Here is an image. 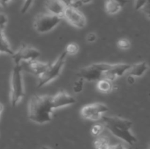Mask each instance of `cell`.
I'll use <instances>...</instances> for the list:
<instances>
[{"label":"cell","instance_id":"e0dca14e","mask_svg":"<svg viewBox=\"0 0 150 149\" xmlns=\"http://www.w3.org/2000/svg\"><path fill=\"white\" fill-rule=\"evenodd\" d=\"M122 7V6L117 0H106L105 1V11L109 15L117 14Z\"/></svg>","mask_w":150,"mask_h":149},{"label":"cell","instance_id":"5bb4252c","mask_svg":"<svg viewBox=\"0 0 150 149\" xmlns=\"http://www.w3.org/2000/svg\"><path fill=\"white\" fill-rule=\"evenodd\" d=\"M148 70V64L145 61L136 63V64H130V67L127 72L130 75L134 77H140L145 74Z\"/></svg>","mask_w":150,"mask_h":149},{"label":"cell","instance_id":"52a82bcc","mask_svg":"<svg viewBox=\"0 0 150 149\" xmlns=\"http://www.w3.org/2000/svg\"><path fill=\"white\" fill-rule=\"evenodd\" d=\"M40 56L39 50L28 45H22L11 56L15 65H19L23 62L35 61Z\"/></svg>","mask_w":150,"mask_h":149},{"label":"cell","instance_id":"ba28073f","mask_svg":"<svg viewBox=\"0 0 150 149\" xmlns=\"http://www.w3.org/2000/svg\"><path fill=\"white\" fill-rule=\"evenodd\" d=\"M108 110V107L102 102H94L85 105L81 110V115L84 119L97 121Z\"/></svg>","mask_w":150,"mask_h":149},{"label":"cell","instance_id":"f1b7e54d","mask_svg":"<svg viewBox=\"0 0 150 149\" xmlns=\"http://www.w3.org/2000/svg\"><path fill=\"white\" fill-rule=\"evenodd\" d=\"M10 1H11V0H0V7H5Z\"/></svg>","mask_w":150,"mask_h":149},{"label":"cell","instance_id":"9c48e42d","mask_svg":"<svg viewBox=\"0 0 150 149\" xmlns=\"http://www.w3.org/2000/svg\"><path fill=\"white\" fill-rule=\"evenodd\" d=\"M63 18L77 29H83L86 25V18L84 15L77 8L70 6L67 7L63 14Z\"/></svg>","mask_w":150,"mask_h":149},{"label":"cell","instance_id":"3957f363","mask_svg":"<svg viewBox=\"0 0 150 149\" xmlns=\"http://www.w3.org/2000/svg\"><path fill=\"white\" fill-rule=\"evenodd\" d=\"M22 70L20 65H14L10 77V100L11 105L16 107L24 96V85H23Z\"/></svg>","mask_w":150,"mask_h":149},{"label":"cell","instance_id":"d6986e66","mask_svg":"<svg viewBox=\"0 0 150 149\" xmlns=\"http://www.w3.org/2000/svg\"><path fill=\"white\" fill-rule=\"evenodd\" d=\"M79 49H80L79 45L76 42H70V43L67 45L65 50H64V52L66 53L67 55L73 56L76 55L79 51Z\"/></svg>","mask_w":150,"mask_h":149},{"label":"cell","instance_id":"4316f807","mask_svg":"<svg viewBox=\"0 0 150 149\" xmlns=\"http://www.w3.org/2000/svg\"><path fill=\"white\" fill-rule=\"evenodd\" d=\"M108 149H131V148L130 147H126V146L123 145L122 144H116V145H110L108 147Z\"/></svg>","mask_w":150,"mask_h":149},{"label":"cell","instance_id":"d6a6232c","mask_svg":"<svg viewBox=\"0 0 150 149\" xmlns=\"http://www.w3.org/2000/svg\"><path fill=\"white\" fill-rule=\"evenodd\" d=\"M3 110H4V106L1 103H0V115H1V112H3Z\"/></svg>","mask_w":150,"mask_h":149},{"label":"cell","instance_id":"cb8c5ba5","mask_svg":"<svg viewBox=\"0 0 150 149\" xmlns=\"http://www.w3.org/2000/svg\"><path fill=\"white\" fill-rule=\"evenodd\" d=\"M32 2H33V0H24L23 6H22L21 9V13L22 14H25L29 10V8L32 6Z\"/></svg>","mask_w":150,"mask_h":149},{"label":"cell","instance_id":"d4e9b609","mask_svg":"<svg viewBox=\"0 0 150 149\" xmlns=\"http://www.w3.org/2000/svg\"><path fill=\"white\" fill-rule=\"evenodd\" d=\"M7 23V18L4 13H0V27L5 29Z\"/></svg>","mask_w":150,"mask_h":149},{"label":"cell","instance_id":"1f68e13d","mask_svg":"<svg viewBox=\"0 0 150 149\" xmlns=\"http://www.w3.org/2000/svg\"><path fill=\"white\" fill-rule=\"evenodd\" d=\"M117 1H118V2L120 3L122 6V7H124L125 4H127V3L129 1L128 0H117Z\"/></svg>","mask_w":150,"mask_h":149},{"label":"cell","instance_id":"2e32d148","mask_svg":"<svg viewBox=\"0 0 150 149\" xmlns=\"http://www.w3.org/2000/svg\"><path fill=\"white\" fill-rule=\"evenodd\" d=\"M97 88L98 90L102 93H110L114 89V85H113V81L108 80V79L103 78L100 79L98 81L97 83Z\"/></svg>","mask_w":150,"mask_h":149},{"label":"cell","instance_id":"6da1fadb","mask_svg":"<svg viewBox=\"0 0 150 149\" xmlns=\"http://www.w3.org/2000/svg\"><path fill=\"white\" fill-rule=\"evenodd\" d=\"M54 111L51 96L35 94L29 99L28 118L32 122L38 124L50 122L52 120Z\"/></svg>","mask_w":150,"mask_h":149},{"label":"cell","instance_id":"8992f818","mask_svg":"<svg viewBox=\"0 0 150 149\" xmlns=\"http://www.w3.org/2000/svg\"><path fill=\"white\" fill-rule=\"evenodd\" d=\"M63 18L54 15L50 13H40L34 20L33 26L35 31L39 34H46L57 27Z\"/></svg>","mask_w":150,"mask_h":149},{"label":"cell","instance_id":"ac0fdd59","mask_svg":"<svg viewBox=\"0 0 150 149\" xmlns=\"http://www.w3.org/2000/svg\"><path fill=\"white\" fill-rule=\"evenodd\" d=\"M110 145L109 139L105 136H98L94 141L95 149H108Z\"/></svg>","mask_w":150,"mask_h":149},{"label":"cell","instance_id":"4dcf8cb0","mask_svg":"<svg viewBox=\"0 0 150 149\" xmlns=\"http://www.w3.org/2000/svg\"><path fill=\"white\" fill-rule=\"evenodd\" d=\"M79 2L81 3V5H83V4H89V3H91L92 1V0H79Z\"/></svg>","mask_w":150,"mask_h":149},{"label":"cell","instance_id":"4fadbf2b","mask_svg":"<svg viewBox=\"0 0 150 149\" xmlns=\"http://www.w3.org/2000/svg\"><path fill=\"white\" fill-rule=\"evenodd\" d=\"M45 7L50 14L63 18V14L66 7L59 0H46L45 2Z\"/></svg>","mask_w":150,"mask_h":149},{"label":"cell","instance_id":"f546056e","mask_svg":"<svg viewBox=\"0 0 150 149\" xmlns=\"http://www.w3.org/2000/svg\"><path fill=\"white\" fill-rule=\"evenodd\" d=\"M135 78H136V77H133V76L129 74V76L127 77V82H128L130 84H133V83H135Z\"/></svg>","mask_w":150,"mask_h":149},{"label":"cell","instance_id":"484cf974","mask_svg":"<svg viewBox=\"0 0 150 149\" xmlns=\"http://www.w3.org/2000/svg\"><path fill=\"white\" fill-rule=\"evenodd\" d=\"M97 38H98L97 34L95 33H94V32H90V33L88 34L86 37V41H87L88 42H91V43L95 42V41L97 40Z\"/></svg>","mask_w":150,"mask_h":149},{"label":"cell","instance_id":"7c38bea8","mask_svg":"<svg viewBox=\"0 0 150 149\" xmlns=\"http://www.w3.org/2000/svg\"><path fill=\"white\" fill-rule=\"evenodd\" d=\"M130 67V64L127 63H117V64H111V67L108 71H106L104 74L103 78L108 80H115L117 77H121L123 74L127 72Z\"/></svg>","mask_w":150,"mask_h":149},{"label":"cell","instance_id":"ffe728a7","mask_svg":"<svg viewBox=\"0 0 150 149\" xmlns=\"http://www.w3.org/2000/svg\"><path fill=\"white\" fill-rule=\"evenodd\" d=\"M84 83H85V80H83V79L81 78V77H79V79L76 80V81L74 82V83H73V91H74V93H81L83 89Z\"/></svg>","mask_w":150,"mask_h":149},{"label":"cell","instance_id":"8fae6325","mask_svg":"<svg viewBox=\"0 0 150 149\" xmlns=\"http://www.w3.org/2000/svg\"><path fill=\"white\" fill-rule=\"evenodd\" d=\"M48 64H49L48 63L41 62V61H38V60H35V61H29V62H23L19 65L22 71H26L34 75L40 77L45 71Z\"/></svg>","mask_w":150,"mask_h":149},{"label":"cell","instance_id":"83f0119b","mask_svg":"<svg viewBox=\"0 0 150 149\" xmlns=\"http://www.w3.org/2000/svg\"><path fill=\"white\" fill-rule=\"evenodd\" d=\"M59 1H61V2L66 7H70V6H71L72 4H73L74 0H59Z\"/></svg>","mask_w":150,"mask_h":149},{"label":"cell","instance_id":"30bf717a","mask_svg":"<svg viewBox=\"0 0 150 149\" xmlns=\"http://www.w3.org/2000/svg\"><path fill=\"white\" fill-rule=\"evenodd\" d=\"M76 102V99L64 91H59L55 95L51 96V103L54 110L69 106L74 104Z\"/></svg>","mask_w":150,"mask_h":149},{"label":"cell","instance_id":"836d02e7","mask_svg":"<svg viewBox=\"0 0 150 149\" xmlns=\"http://www.w3.org/2000/svg\"><path fill=\"white\" fill-rule=\"evenodd\" d=\"M41 149H52V148L50 147H48V146H42Z\"/></svg>","mask_w":150,"mask_h":149},{"label":"cell","instance_id":"7a4b0ae2","mask_svg":"<svg viewBox=\"0 0 150 149\" xmlns=\"http://www.w3.org/2000/svg\"><path fill=\"white\" fill-rule=\"evenodd\" d=\"M104 127L114 137L122 140L130 145L137 143L138 140L131 131L133 122L117 115H103L101 117Z\"/></svg>","mask_w":150,"mask_h":149},{"label":"cell","instance_id":"603a6c76","mask_svg":"<svg viewBox=\"0 0 150 149\" xmlns=\"http://www.w3.org/2000/svg\"><path fill=\"white\" fill-rule=\"evenodd\" d=\"M117 46L122 50H127L130 47V42L127 39L122 38L117 41Z\"/></svg>","mask_w":150,"mask_h":149},{"label":"cell","instance_id":"5b68a950","mask_svg":"<svg viewBox=\"0 0 150 149\" xmlns=\"http://www.w3.org/2000/svg\"><path fill=\"white\" fill-rule=\"evenodd\" d=\"M111 67V64L109 63H94L81 68L76 74L85 81H98L103 78L105 72L108 71Z\"/></svg>","mask_w":150,"mask_h":149},{"label":"cell","instance_id":"9a60e30c","mask_svg":"<svg viewBox=\"0 0 150 149\" xmlns=\"http://www.w3.org/2000/svg\"><path fill=\"white\" fill-rule=\"evenodd\" d=\"M13 52L14 51L12 49L10 42L5 36L4 29L0 27V53H4L12 56Z\"/></svg>","mask_w":150,"mask_h":149},{"label":"cell","instance_id":"44dd1931","mask_svg":"<svg viewBox=\"0 0 150 149\" xmlns=\"http://www.w3.org/2000/svg\"><path fill=\"white\" fill-rule=\"evenodd\" d=\"M149 0H135V10H144L149 7Z\"/></svg>","mask_w":150,"mask_h":149},{"label":"cell","instance_id":"277c9868","mask_svg":"<svg viewBox=\"0 0 150 149\" xmlns=\"http://www.w3.org/2000/svg\"><path fill=\"white\" fill-rule=\"evenodd\" d=\"M67 56V55L66 53L63 51L56 61H54L52 64H48L45 71L40 77H38V87H42L48 84L60 75L65 64Z\"/></svg>","mask_w":150,"mask_h":149},{"label":"cell","instance_id":"7402d4cb","mask_svg":"<svg viewBox=\"0 0 150 149\" xmlns=\"http://www.w3.org/2000/svg\"><path fill=\"white\" fill-rule=\"evenodd\" d=\"M104 129H105V127H104L103 124H96L92 127V129H91V132H92V134L94 136L98 137V136L100 135L101 133L103 131Z\"/></svg>","mask_w":150,"mask_h":149},{"label":"cell","instance_id":"e575fe53","mask_svg":"<svg viewBox=\"0 0 150 149\" xmlns=\"http://www.w3.org/2000/svg\"><path fill=\"white\" fill-rule=\"evenodd\" d=\"M15 1V0H11V1Z\"/></svg>","mask_w":150,"mask_h":149}]
</instances>
